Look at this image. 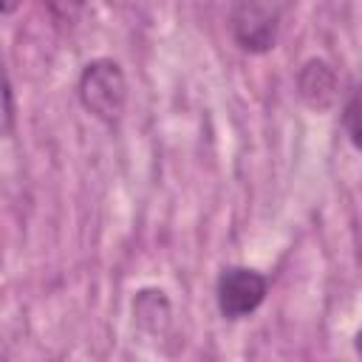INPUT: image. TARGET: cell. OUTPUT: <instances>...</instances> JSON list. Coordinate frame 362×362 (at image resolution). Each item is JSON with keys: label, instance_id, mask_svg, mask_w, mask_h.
Returning <instances> with one entry per match:
<instances>
[{"label": "cell", "instance_id": "obj_1", "mask_svg": "<svg viewBox=\"0 0 362 362\" xmlns=\"http://www.w3.org/2000/svg\"><path fill=\"white\" fill-rule=\"evenodd\" d=\"M79 102L105 124H116L127 105V79L119 62L93 59L79 74Z\"/></svg>", "mask_w": 362, "mask_h": 362}, {"label": "cell", "instance_id": "obj_2", "mask_svg": "<svg viewBox=\"0 0 362 362\" xmlns=\"http://www.w3.org/2000/svg\"><path fill=\"white\" fill-rule=\"evenodd\" d=\"M269 291V280L246 266H229L221 272L218 286H215V297H218V311L226 320H240L249 317Z\"/></svg>", "mask_w": 362, "mask_h": 362}, {"label": "cell", "instance_id": "obj_3", "mask_svg": "<svg viewBox=\"0 0 362 362\" xmlns=\"http://www.w3.org/2000/svg\"><path fill=\"white\" fill-rule=\"evenodd\" d=\"M232 34H235V42L249 54H263V51L274 48V40H277L274 8L263 6L260 0L238 3L235 14H232Z\"/></svg>", "mask_w": 362, "mask_h": 362}, {"label": "cell", "instance_id": "obj_4", "mask_svg": "<svg viewBox=\"0 0 362 362\" xmlns=\"http://www.w3.org/2000/svg\"><path fill=\"white\" fill-rule=\"evenodd\" d=\"M297 90H300V99L311 110L325 113L337 105L339 82H337L334 68L325 59H308L297 74Z\"/></svg>", "mask_w": 362, "mask_h": 362}, {"label": "cell", "instance_id": "obj_5", "mask_svg": "<svg viewBox=\"0 0 362 362\" xmlns=\"http://www.w3.org/2000/svg\"><path fill=\"white\" fill-rule=\"evenodd\" d=\"M11 130H14V90L6 62L0 57V136H11Z\"/></svg>", "mask_w": 362, "mask_h": 362}, {"label": "cell", "instance_id": "obj_6", "mask_svg": "<svg viewBox=\"0 0 362 362\" xmlns=\"http://www.w3.org/2000/svg\"><path fill=\"white\" fill-rule=\"evenodd\" d=\"M42 3H45L48 14H51L59 25H68V28L79 20V14H82V8H85V0H42Z\"/></svg>", "mask_w": 362, "mask_h": 362}, {"label": "cell", "instance_id": "obj_7", "mask_svg": "<svg viewBox=\"0 0 362 362\" xmlns=\"http://www.w3.org/2000/svg\"><path fill=\"white\" fill-rule=\"evenodd\" d=\"M356 119H359V99H356V93H351V99H348V105L342 110V124H345L348 139H351L354 147H359V124H356Z\"/></svg>", "mask_w": 362, "mask_h": 362}, {"label": "cell", "instance_id": "obj_8", "mask_svg": "<svg viewBox=\"0 0 362 362\" xmlns=\"http://www.w3.org/2000/svg\"><path fill=\"white\" fill-rule=\"evenodd\" d=\"M20 3H23V0H0V14H11V11H17Z\"/></svg>", "mask_w": 362, "mask_h": 362}]
</instances>
